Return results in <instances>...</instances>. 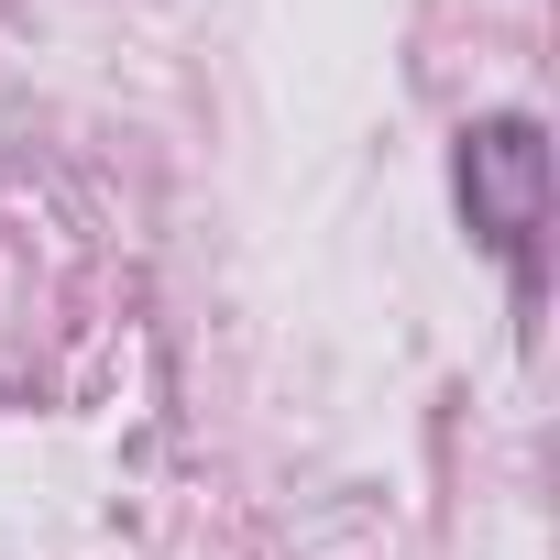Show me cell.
Wrapping results in <instances>:
<instances>
[{
    "label": "cell",
    "instance_id": "obj_1",
    "mask_svg": "<svg viewBox=\"0 0 560 560\" xmlns=\"http://www.w3.org/2000/svg\"><path fill=\"white\" fill-rule=\"evenodd\" d=\"M451 187H462L472 242L516 275V287H538V231H549V132H538L527 110H483V121H462V143H451Z\"/></svg>",
    "mask_w": 560,
    "mask_h": 560
}]
</instances>
